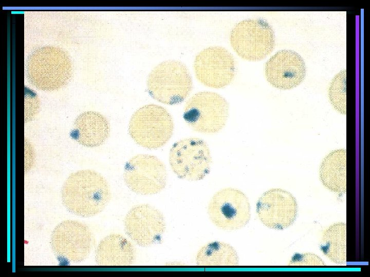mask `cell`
<instances>
[{
	"label": "cell",
	"mask_w": 370,
	"mask_h": 277,
	"mask_svg": "<svg viewBox=\"0 0 370 277\" xmlns=\"http://www.w3.org/2000/svg\"><path fill=\"white\" fill-rule=\"evenodd\" d=\"M112 197L106 179L99 172L89 169L73 172L65 181L61 198L65 208L82 217L95 216L107 207Z\"/></svg>",
	"instance_id": "1"
},
{
	"label": "cell",
	"mask_w": 370,
	"mask_h": 277,
	"mask_svg": "<svg viewBox=\"0 0 370 277\" xmlns=\"http://www.w3.org/2000/svg\"><path fill=\"white\" fill-rule=\"evenodd\" d=\"M26 75L30 83L43 91L64 86L72 74L69 55L60 48L46 46L34 50L26 62Z\"/></svg>",
	"instance_id": "2"
},
{
	"label": "cell",
	"mask_w": 370,
	"mask_h": 277,
	"mask_svg": "<svg viewBox=\"0 0 370 277\" xmlns=\"http://www.w3.org/2000/svg\"><path fill=\"white\" fill-rule=\"evenodd\" d=\"M149 94L156 101L174 105L186 99L193 89L190 71L181 62L167 60L156 66L146 80Z\"/></svg>",
	"instance_id": "3"
},
{
	"label": "cell",
	"mask_w": 370,
	"mask_h": 277,
	"mask_svg": "<svg viewBox=\"0 0 370 277\" xmlns=\"http://www.w3.org/2000/svg\"><path fill=\"white\" fill-rule=\"evenodd\" d=\"M174 129L173 117L164 107L150 104L144 105L132 115L128 131L132 139L139 146L156 149L166 145Z\"/></svg>",
	"instance_id": "4"
},
{
	"label": "cell",
	"mask_w": 370,
	"mask_h": 277,
	"mask_svg": "<svg viewBox=\"0 0 370 277\" xmlns=\"http://www.w3.org/2000/svg\"><path fill=\"white\" fill-rule=\"evenodd\" d=\"M229 105L220 94L203 91L195 93L186 102L183 118L194 131L205 134L220 132L229 117Z\"/></svg>",
	"instance_id": "5"
},
{
	"label": "cell",
	"mask_w": 370,
	"mask_h": 277,
	"mask_svg": "<svg viewBox=\"0 0 370 277\" xmlns=\"http://www.w3.org/2000/svg\"><path fill=\"white\" fill-rule=\"evenodd\" d=\"M169 162L174 173L189 181L203 179L210 172L212 159L206 142L196 137L180 139L172 146Z\"/></svg>",
	"instance_id": "6"
},
{
	"label": "cell",
	"mask_w": 370,
	"mask_h": 277,
	"mask_svg": "<svg viewBox=\"0 0 370 277\" xmlns=\"http://www.w3.org/2000/svg\"><path fill=\"white\" fill-rule=\"evenodd\" d=\"M229 39L236 53L249 61L265 58L275 45L271 26L260 18L244 19L236 24L231 31Z\"/></svg>",
	"instance_id": "7"
},
{
	"label": "cell",
	"mask_w": 370,
	"mask_h": 277,
	"mask_svg": "<svg viewBox=\"0 0 370 277\" xmlns=\"http://www.w3.org/2000/svg\"><path fill=\"white\" fill-rule=\"evenodd\" d=\"M123 178L127 188L135 193L152 195L165 188L168 173L165 164L157 156L139 154L125 164Z\"/></svg>",
	"instance_id": "8"
},
{
	"label": "cell",
	"mask_w": 370,
	"mask_h": 277,
	"mask_svg": "<svg viewBox=\"0 0 370 277\" xmlns=\"http://www.w3.org/2000/svg\"><path fill=\"white\" fill-rule=\"evenodd\" d=\"M209 217L217 227L226 230L243 228L251 218V207L247 195L240 190L232 187L216 192L207 208Z\"/></svg>",
	"instance_id": "9"
},
{
	"label": "cell",
	"mask_w": 370,
	"mask_h": 277,
	"mask_svg": "<svg viewBox=\"0 0 370 277\" xmlns=\"http://www.w3.org/2000/svg\"><path fill=\"white\" fill-rule=\"evenodd\" d=\"M93 232L86 225L73 220H66L53 229L50 245L59 259L78 263L86 259L95 246Z\"/></svg>",
	"instance_id": "10"
},
{
	"label": "cell",
	"mask_w": 370,
	"mask_h": 277,
	"mask_svg": "<svg viewBox=\"0 0 370 277\" xmlns=\"http://www.w3.org/2000/svg\"><path fill=\"white\" fill-rule=\"evenodd\" d=\"M193 68L196 79L205 86L223 88L233 80L236 71L232 54L221 46L204 48L195 56Z\"/></svg>",
	"instance_id": "11"
},
{
	"label": "cell",
	"mask_w": 370,
	"mask_h": 277,
	"mask_svg": "<svg viewBox=\"0 0 370 277\" xmlns=\"http://www.w3.org/2000/svg\"><path fill=\"white\" fill-rule=\"evenodd\" d=\"M125 233L136 245L149 247L155 244L163 235L166 222L162 213L148 204L134 206L124 220Z\"/></svg>",
	"instance_id": "12"
},
{
	"label": "cell",
	"mask_w": 370,
	"mask_h": 277,
	"mask_svg": "<svg viewBox=\"0 0 370 277\" xmlns=\"http://www.w3.org/2000/svg\"><path fill=\"white\" fill-rule=\"evenodd\" d=\"M298 212L297 200L289 192L272 188L263 193L256 203V213L265 226L283 230L293 225Z\"/></svg>",
	"instance_id": "13"
},
{
	"label": "cell",
	"mask_w": 370,
	"mask_h": 277,
	"mask_svg": "<svg viewBox=\"0 0 370 277\" xmlns=\"http://www.w3.org/2000/svg\"><path fill=\"white\" fill-rule=\"evenodd\" d=\"M265 75L267 82L280 90H290L300 85L306 76L304 60L291 50L276 52L266 62Z\"/></svg>",
	"instance_id": "14"
},
{
	"label": "cell",
	"mask_w": 370,
	"mask_h": 277,
	"mask_svg": "<svg viewBox=\"0 0 370 277\" xmlns=\"http://www.w3.org/2000/svg\"><path fill=\"white\" fill-rule=\"evenodd\" d=\"M110 131V124L105 116L97 111H88L76 117L72 135L79 144L94 148L103 145Z\"/></svg>",
	"instance_id": "15"
},
{
	"label": "cell",
	"mask_w": 370,
	"mask_h": 277,
	"mask_svg": "<svg viewBox=\"0 0 370 277\" xmlns=\"http://www.w3.org/2000/svg\"><path fill=\"white\" fill-rule=\"evenodd\" d=\"M136 258L134 245L121 234L113 233L101 240L95 251V261L99 266H129Z\"/></svg>",
	"instance_id": "16"
},
{
	"label": "cell",
	"mask_w": 370,
	"mask_h": 277,
	"mask_svg": "<svg viewBox=\"0 0 370 277\" xmlns=\"http://www.w3.org/2000/svg\"><path fill=\"white\" fill-rule=\"evenodd\" d=\"M319 178L330 191L343 194L346 191V151L339 149L331 151L322 160Z\"/></svg>",
	"instance_id": "17"
},
{
	"label": "cell",
	"mask_w": 370,
	"mask_h": 277,
	"mask_svg": "<svg viewBox=\"0 0 370 277\" xmlns=\"http://www.w3.org/2000/svg\"><path fill=\"white\" fill-rule=\"evenodd\" d=\"M196 264L201 267H234L239 264L236 250L230 244L220 241H211L201 247L197 252Z\"/></svg>",
	"instance_id": "18"
},
{
	"label": "cell",
	"mask_w": 370,
	"mask_h": 277,
	"mask_svg": "<svg viewBox=\"0 0 370 277\" xmlns=\"http://www.w3.org/2000/svg\"><path fill=\"white\" fill-rule=\"evenodd\" d=\"M320 248L332 262L338 265L346 263V224L334 223L323 232Z\"/></svg>",
	"instance_id": "19"
},
{
	"label": "cell",
	"mask_w": 370,
	"mask_h": 277,
	"mask_svg": "<svg viewBox=\"0 0 370 277\" xmlns=\"http://www.w3.org/2000/svg\"><path fill=\"white\" fill-rule=\"evenodd\" d=\"M346 70L337 74L328 89V97L334 108L341 114H346Z\"/></svg>",
	"instance_id": "20"
},
{
	"label": "cell",
	"mask_w": 370,
	"mask_h": 277,
	"mask_svg": "<svg viewBox=\"0 0 370 277\" xmlns=\"http://www.w3.org/2000/svg\"><path fill=\"white\" fill-rule=\"evenodd\" d=\"M288 266H323L324 261L317 255L309 252L295 253L291 257Z\"/></svg>",
	"instance_id": "21"
},
{
	"label": "cell",
	"mask_w": 370,
	"mask_h": 277,
	"mask_svg": "<svg viewBox=\"0 0 370 277\" xmlns=\"http://www.w3.org/2000/svg\"><path fill=\"white\" fill-rule=\"evenodd\" d=\"M38 96L31 91L25 95V122L32 120L38 112L40 102Z\"/></svg>",
	"instance_id": "22"
}]
</instances>
